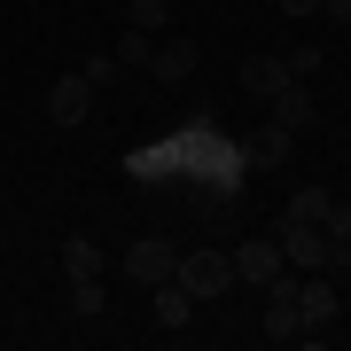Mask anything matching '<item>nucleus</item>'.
Wrapping results in <instances>:
<instances>
[{"mask_svg":"<svg viewBox=\"0 0 351 351\" xmlns=\"http://www.w3.org/2000/svg\"><path fill=\"white\" fill-rule=\"evenodd\" d=\"M274 242H281V265H297V274H343V242H328L313 219H281L274 226Z\"/></svg>","mask_w":351,"mask_h":351,"instance_id":"f257e3e1","label":"nucleus"},{"mask_svg":"<svg viewBox=\"0 0 351 351\" xmlns=\"http://www.w3.org/2000/svg\"><path fill=\"white\" fill-rule=\"evenodd\" d=\"M172 281L188 289L195 304H219L226 289H234V258H226V250H188V258L172 265Z\"/></svg>","mask_w":351,"mask_h":351,"instance_id":"f03ea898","label":"nucleus"},{"mask_svg":"<svg viewBox=\"0 0 351 351\" xmlns=\"http://www.w3.org/2000/svg\"><path fill=\"white\" fill-rule=\"evenodd\" d=\"M265 343H304V320H297V265H281L265 281V320H258Z\"/></svg>","mask_w":351,"mask_h":351,"instance_id":"7ed1b4c3","label":"nucleus"},{"mask_svg":"<svg viewBox=\"0 0 351 351\" xmlns=\"http://www.w3.org/2000/svg\"><path fill=\"white\" fill-rule=\"evenodd\" d=\"M336 313H343L336 274H297V320H304V343H320L328 328H336Z\"/></svg>","mask_w":351,"mask_h":351,"instance_id":"20e7f679","label":"nucleus"},{"mask_svg":"<svg viewBox=\"0 0 351 351\" xmlns=\"http://www.w3.org/2000/svg\"><path fill=\"white\" fill-rule=\"evenodd\" d=\"M226 258H234V289H265V281L281 274V242L274 234H250L242 250H226Z\"/></svg>","mask_w":351,"mask_h":351,"instance_id":"39448f33","label":"nucleus"},{"mask_svg":"<svg viewBox=\"0 0 351 351\" xmlns=\"http://www.w3.org/2000/svg\"><path fill=\"white\" fill-rule=\"evenodd\" d=\"M172 265H180V250L164 234H141L133 250H125V281H141V289H156V281H172Z\"/></svg>","mask_w":351,"mask_h":351,"instance_id":"423d86ee","label":"nucleus"},{"mask_svg":"<svg viewBox=\"0 0 351 351\" xmlns=\"http://www.w3.org/2000/svg\"><path fill=\"white\" fill-rule=\"evenodd\" d=\"M86 110H94V86H86V71H63L47 86V117L55 125H86Z\"/></svg>","mask_w":351,"mask_h":351,"instance_id":"0eeeda50","label":"nucleus"},{"mask_svg":"<svg viewBox=\"0 0 351 351\" xmlns=\"http://www.w3.org/2000/svg\"><path fill=\"white\" fill-rule=\"evenodd\" d=\"M195 39H156V55H149V78H164V86H180V78H195Z\"/></svg>","mask_w":351,"mask_h":351,"instance_id":"6e6552de","label":"nucleus"},{"mask_svg":"<svg viewBox=\"0 0 351 351\" xmlns=\"http://www.w3.org/2000/svg\"><path fill=\"white\" fill-rule=\"evenodd\" d=\"M289 149H297V133H289V125H274V117H265V125H258L250 141H242V156H250L258 172H274V164H289Z\"/></svg>","mask_w":351,"mask_h":351,"instance_id":"1a4fd4ad","label":"nucleus"},{"mask_svg":"<svg viewBox=\"0 0 351 351\" xmlns=\"http://www.w3.org/2000/svg\"><path fill=\"white\" fill-rule=\"evenodd\" d=\"M242 86H250L258 101H274L289 86V63H281V55H242Z\"/></svg>","mask_w":351,"mask_h":351,"instance_id":"9d476101","label":"nucleus"},{"mask_svg":"<svg viewBox=\"0 0 351 351\" xmlns=\"http://www.w3.org/2000/svg\"><path fill=\"white\" fill-rule=\"evenodd\" d=\"M274 125H289V133L313 125V86H304V78H289V86L274 94Z\"/></svg>","mask_w":351,"mask_h":351,"instance_id":"9b49d317","label":"nucleus"},{"mask_svg":"<svg viewBox=\"0 0 351 351\" xmlns=\"http://www.w3.org/2000/svg\"><path fill=\"white\" fill-rule=\"evenodd\" d=\"M149 313H156V328H188L195 320V297L180 281H156V304H149Z\"/></svg>","mask_w":351,"mask_h":351,"instance_id":"f8f14e48","label":"nucleus"},{"mask_svg":"<svg viewBox=\"0 0 351 351\" xmlns=\"http://www.w3.org/2000/svg\"><path fill=\"white\" fill-rule=\"evenodd\" d=\"M94 274H101V250H94L86 234H71L63 242V281H94Z\"/></svg>","mask_w":351,"mask_h":351,"instance_id":"ddd939ff","label":"nucleus"},{"mask_svg":"<svg viewBox=\"0 0 351 351\" xmlns=\"http://www.w3.org/2000/svg\"><path fill=\"white\" fill-rule=\"evenodd\" d=\"M110 313V289H101V274L94 281H71V320H101Z\"/></svg>","mask_w":351,"mask_h":351,"instance_id":"4468645a","label":"nucleus"},{"mask_svg":"<svg viewBox=\"0 0 351 351\" xmlns=\"http://www.w3.org/2000/svg\"><path fill=\"white\" fill-rule=\"evenodd\" d=\"M125 24H133V32H149V39H156L164 24H172V0H125Z\"/></svg>","mask_w":351,"mask_h":351,"instance_id":"2eb2a0df","label":"nucleus"},{"mask_svg":"<svg viewBox=\"0 0 351 351\" xmlns=\"http://www.w3.org/2000/svg\"><path fill=\"white\" fill-rule=\"evenodd\" d=\"M110 55H117V63H125V71H149V55H156V39L125 24V39H117V47H110Z\"/></svg>","mask_w":351,"mask_h":351,"instance_id":"dca6fc26","label":"nucleus"},{"mask_svg":"<svg viewBox=\"0 0 351 351\" xmlns=\"http://www.w3.org/2000/svg\"><path fill=\"white\" fill-rule=\"evenodd\" d=\"M328 203H336V195H328V188H297V195H289V219H328Z\"/></svg>","mask_w":351,"mask_h":351,"instance_id":"f3484780","label":"nucleus"},{"mask_svg":"<svg viewBox=\"0 0 351 351\" xmlns=\"http://www.w3.org/2000/svg\"><path fill=\"white\" fill-rule=\"evenodd\" d=\"M117 78H125V63H117V55H110V47H101V55H94V63H86V86L101 94V86H117Z\"/></svg>","mask_w":351,"mask_h":351,"instance_id":"a211bd4d","label":"nucleus"},{"mask_svg":"<svg viewBox=\"0 0 351 351\" xmlns=\"http://www.w3.org/2000/svg\"><path fill=\"white\" fill-rule=\"evenodd\" d=\"M281 63H289V78H320V47H313V39H304V47H289Z\"/></svg>","mask_w":351,"mask_h":351,"instance_id":"6ab92c4d","label":"nucleus"},{"mask_svg":"<svg viewBox=\"0 0 351 351\" xmlns=\"http://www.w3.org/2000/svg\"><path fill=\"white\" fill-rule=\"evenodd\" d=\"M320 234H328V242H343V250H351V203H328V219H320Z\"/></svg>","mask_w":351,"mask_h":351,"instance_id":"aec40b11","label":"nucleus"},{"mask_svg":"<svg viewBox=\"0 0 351 351\" xmlns=\"http://www.w3.org/2000/svg\"><path fill=\"white\" fill-rule=\"evenodd\" d=\"M274 8H281V16H304V24H313V16H320V0H274Z\"/></svg>","mask_w":351,"mask_h":351,"instance_id":"412c9836","label":"nucleus"},{"mask_svg":"<svg viewBox=\"0 0 351 351\" xmlns=\"http://www.w3.org/2000/svg\"><path fill=\"white\" fill-rule=\"evenodd\" d=\"M320 16L328 24H351V0H320Z\"/></svg>","mask_w":351,"mask_h":351,"instance_id":"4be33fe9","label":"nucleus"},{"mask_svg":"<svg viewBox=\"0 0 351 351\" xmlns=\"http://www.w3.org/2000/svg\"><path fill=\"white\" fill-rule=\"evenodd\" d=\"M172 8H180V0H172Z\"/></svg>","mask_w":351,"mask_h":351,"instance_id":"5701e85b","label":"nucleus"}]
</instances>
